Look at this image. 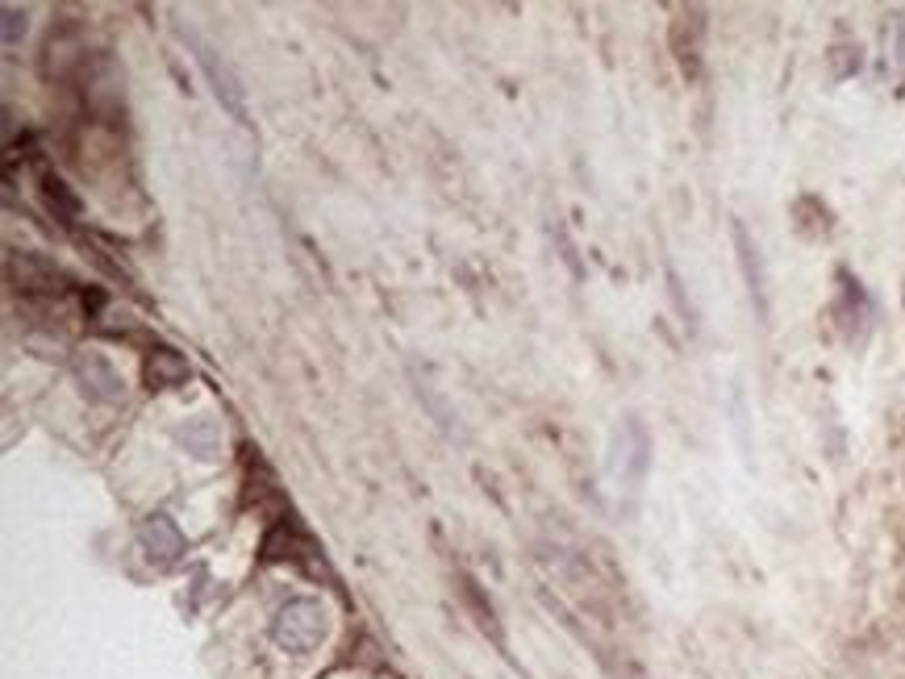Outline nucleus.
<instances>
[{
	"instance_id": "1a4fd4ad",
	"label": "nucleus",
	"mask_w": 905,
	"mask_h": 679,
	"mask_svg": "<svg viewBox=\"0 0 905 679\" xmlns=\"http://www.w3.org/2000/svg\"><path fill=\"white\" fill-rule=\"evenodd\" d=\"M735 239H738V259H743V267H747V288H752V296H755V308L760 313H768V301H764V280H760V267H755V246H752V239H747V230L743 225H735Z\"/></svg>"
},
{
	"instance_id": "9d476101",
	"label": "nucleus",
	"mask_w": 905,
	"mask_h": 679,
	"mask_svg": "<svg viewBox=\"0 0 905 679\" xmlns=\"http://www.w3.org/2000/svg\"><path fill=\"white\" fill-rule=\"evenodd\" d=\"M0 18H4V47H18L21 38H26V9H18V4H4V9H0Z\"/></svg>"
},
{
	"instance_id": "f03ea898",
	"label": "nucleus",
	"mask_w": 905,
	"mask_h": 679,
	"mask_svg": "<svg viewBox=\"0 0 905 679\" xmlns=\"http://www.w3.org/2000/svg\"><path fill=\"white\" fill-rule=\"evenodd\" d=\"M651 467V438L638 422H622L614 434V476L626 493H638Z\"/></svg>"
},
{
	"instance_id": "6e6552de",
	"label": "nucleus",
	"mask_w": 905,
	"mask_h": 679,
	"mask_svg": "<svg viewBox=\"0 0 905 679\" xmlns=\"http://www.w3.org/2000/svg\"><path fill=\"white\" fill-rule=\"evenodd\" d=\"M189 379V363L175 355V351H168V346H159L151 358H147V384L151 388H175V384H184Z\"/></svg>"
},
{
	"instance_id": "423d86ee",
	"label": "nucleus",
	"mask_w": 905,
	"mask_h": 679,
	"mask_svg": "<svg viewBox=\"0 0 905 679\" xmlns=\"http://www.w3.org/2000/svg\"><path fill=\"white\" fill-rule=\"evenodd\" d=\"M9 275L21 292H63L68 288V275L54 267L51 259L42 255H26V251H13L9 255Z\"/></svg>"
},
{
	"instance_id": "7ed1b4c3",
	"label": "nucleus",
	"mask_w": 905,
	"mask_h": 679,
	"mask_svg": "<svg viewBox=\"0 0 905 679\" xmlns=\"http://www.w3.org/2000/svg\"><path fill=\"white\" fill-rule=\"evenodd\" d=\"M138 546L147 550V559H151L154 567H171V563L184 559V550H189L184 534H180V526L171 521L168 513H151V517L138 526Z\"/></svg>"
},
{
	"instance_id": "39448f33",
	"label": "nucleus",
	"mask_w": 905,
	"mask_h": 679,
	"mask_svg": "<svg viewBox=\"0 0 905 679\" xmlns=\"http://www.w3.org/2000/svg\"><path fill=\"white\" fill-rule=\"evenodd\" d=\"M175 442L189 450L192 459L201 463H218L225 455V434L222 425H218V417H209V413H197V417H189V422L175 429Z\"/></svg>"
},
{
	"instance_id": "20e7f679",
	"label": "nucleus",
	"mask_w": 905,
	"mask_h": 679,
	"mask_svg": "<svg viewBox=\"0 0 905 679\" xmlns=\"http://www.w3.org/2000/svg\"><path fill=\"white\" fill-rule=\"evenodd\" d=\"M76 379H80V388H84L92 405H118V401H125V384H121L118 367L104 355H97V351L76 358Z\"/></svg>"
},
{
	"instance_id": "f257e3e1",
	"label": "nucleus",
	"mask_w": 905,
	"mask_h": 679,
	"mask_svg": "<svg viewBox=\"0 0 905 679\" xmlns=\"http://www.w3.org/2000/svg\"><path fill=\"white\" fill-rule=\"evenodd\" d=\"M272 638L289 655H309L330 638V609L318 596H292L272 617Z\"/></svg>"
},
{
	"instance_id": "9b49d317",
	"label": "nucleus",
	"mask_w": 905,
	"mask_h": 679,
	"mask_svg": "<svg viewBox=\"0 0 905 679\" xmlns=\"http://www.w3.org/2000/svg\"><path fill=\"white\" fill-rule=\"evenodd\" d=\"M42 192H47V204H59V213H63V221H71L76 217V201H71L68 196V188H63V180H54V175H47V188H42Z\"/></svg>"
},
{
	"instance_id": "0eeeda50",
	"label": "nucleus",
	"mask_w": 905,
	"mask_h": 679,
	"mask_svg": "<svg viewBox=\"0 0 905 679\" xmlns=\"http://www.w3.org/2000/svg\"><path fill=\"white\" fill-rule=\"evenodd\" d=\"M197 59L205 63L209 80H213V88H218V101H222L239 121H247V101H242V88H239V80H234V75L225 71V63L218 68V59H213V51H209L205 42H197Z\"/></svg>"
}]
</instances>
